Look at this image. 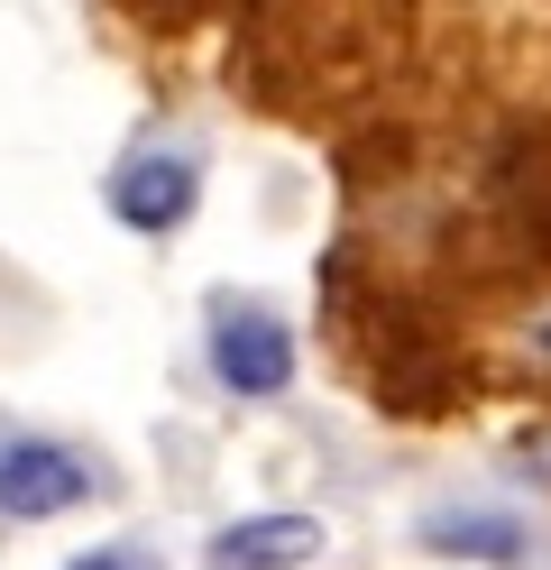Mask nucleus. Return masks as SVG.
I'll use <instances>...</instances> for the list:
<instances>
[{
    "mask_svg": "<svg viewBox=\"0 0 551 570\" xmlns=\"http://www.w3.org/2000/svg\"><path fill=\"white\" fill-rule=\"evenodd\" d=\"M92 497H110L101 451L56 442V433H19V423L0 433V515H10V524L73 515V507H92Z\"/></svg>",
    "mask_w": 551,
    "mask_h": 570,
    "instance_id": "f257e3e1",
    "label": "nucleus"
},
{
    "mask_svg": "<svg viewBox=\"0 0 551 570\" xmlns=\"http://www.w3.org/2000/svg\"><path fill=\"white\" fill-rule=\"evenodd\" d=\"M211 377L230 386L239 405H267L294 386V323L257 295H211V332H203Z\"/></svg>",
    "mask_w": 551,
    "mask_h": 570,
    "instance_id": "f03ea898",
    "label": "nucleus"
},
{
    "mask_svg": "<svg viewBox=\"0 0 551 570\" xmlns=\"http://www.w3.org/2000/svg\"><path fill=\"white\" fill-rule=\"evenodd\" d=\"M101 203L120 212L138 239H166V230L194 222V203H203V157H194V148H166V138H147V148H129L120 166H110Z\"/></svg>",
    "mask_w": 551,
    "mask_h": 570,
    "instance_id": "7ed1b4c3",
    "label": "nucleus"
},
{
    "mask_svg": "<svg viewBox=\"0 0 551 570\" xmlns=\"http://www.w3.org/2000/svg\"><path fill=\"white\" fill-rule=\"evenodd\" d=\"M414 543L441 552V561H478V570H533V524L505 515V507H423Z\"/></svg>",
    "mask_w": 551,
    "mask_h": 570,
    "instance_id": "20e7f679",
    "label": "nucleus"
},
{
    "mask_svg": "<svg viewBox=\"0 0 551 570\" xmlns=\"http://www.w3.org/2000/svg\"><path fill=\"white\" fill-rule=\"evenodd\" d=\"M322 552V524L313 515H239L211 533L203 570H304Z\"/></svg>",
    "mask_w": 551,
    "mask_h": 570,
    "instance_id": "39448f33",
    "label": "nucleus"
},
{
    "mask_svg": "<svg viewBox=\"0 0 551 570\" xmlns=\"http://www.w3.org/2000/svg\"><path fill=\"white\" fill-rule=\"evenodd\" d=\"M488 350H496V377H514V386H551V295L514 304L505 332H488Z\"/></svg>",
    "mask_w": 551,
    "mask_h": 570,
    "instance_id": "423d86ee",
    "label": "nucleus"
},
{
    "mask_svg": "<svg viewBox=\"0 0 551 570\" xmlns=\"http://www.w3.org/2000/svg\"><path fill=\"white\" fill-rule=\"evenodd\" d=\"M65 570H166L147 543H92V552H73Z\"/></svg>",
    "mask_w": 551,
    "mask_h": 570,
    "instance_id": "0eeeda50",
    "label": "nucleus"
},
{
    "mask_svg": "<svg viewBox=\"0 0 551 570\" xmlns=\"http://www.w3.org/2000/svg\"><path fill=\"white\" fill-rule=\"evenodd\" d=\"M129 10H147V19H166V28H184V19L203 10V0H129Z\"/></svg>",
    "mask_w": 551,
    "mask_h": 570,
    "instance_id": "6e6552de",
    "label": "nucleus"
}]
</instances>
